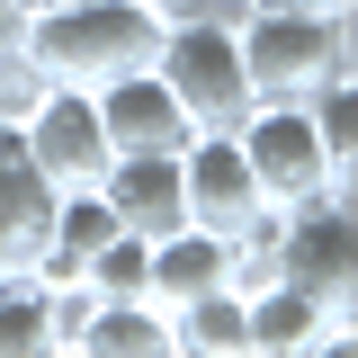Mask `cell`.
<instances>
[{
  "label": "cell",
  "mask_w": 358,
  "mask_h": 358,
  "mask_svg": "<svg viewBox=\"0 0 358 358\" xmlns=\"http://www.w3.org/2000/svg\"><path fill=\"white\" fill-rule=\"evenodd\" d=\"M72 358H171V313L152 296H99Z\"/></svg>",
  "instance_id": "obj_12"
},
{
  "label": "cell",
  "mask_w": 358,
  "mask_h": 358,
  "mask_svg": "<svg viewBox=\"0 0 358 358\" xmlns=\"http://www.w3.org/2000/svg\"><path fill=\"white\" fill-rule=\"evenodd\" d=\"M143 268H152V242L117 224V233H108V242H99V251L81 260V278L99 287V296H143Z\"/></svg>",
  "instance_id": "obj_17"
},
{
  "label": "cell",
  "mask_w": 358,
  "mask_h": 358,
  "mask_svg": "<svg viewBox=\"0 0 358 358\" xmlns=\"http://www.w3.org/2000/svg\"><path fill=\"white\" fill-rule=\"evenodd\" d=\"M171 358H251V313L233 287H206L171 305Z\"/></svg>",
  "instance_id": "obj_14"
},
{
  "label": "cell",
  "mask_w": 358,
  "mask_h": 358,
  "mask_svg": "<svg viewBox=\"0 0 358 358\" xmlns=\"http://www.w3.org/2000/svg\"><path fill=\"white\" fill-rule=\"evenodd\" d=\"M18 18H27V9H18V0H0V81L18 72Z\"/></svg>",
  "instance_id": "obj_18"
},
{
  "label": "cell",
  "mask_w": 358,
  "mask_h": 358,
  "mask_svg": "<svg viewBox=\"0 0 358 358\" xmlns=\"http://www.w3.org/2000/svg\"><path fill=\"white\" fill-rule=\"evenodd\" d=\"M260 9H305V18H350L358 0H260Z\"/></svg>",
  "instance_id": "obj_19"
},
{
  "label": "cell",
  "mask_w": 358,
  "mask_h": 358,
  "mask_svg": "<svg viewBox=\"0 0 358 358\" xmlns=\"http://www.w3.org/2000/svg\"><path fill=\"white\" fill-rule=\"evenodd\" d=\"M233 143H242V162H251V179H260V197L278 215L331 197V162H322V134H313L305 99H251V117L233 126ZM331 206H341V197H331Z\"/></svg>",
  "instance_id": "obj_4"
},
{
  "label": "cell",
  "mask_w": 358,
  "mask_h": 358,
  "mask_svg": "<svg viewBox=\"0 0 358 358\" xmlns=\"http://www.w3.org/2000/svg\"><path fill=\"white\" fill-rule=\"evenodd\" d=\"M99 99V126H108V143L117 152H179L188 143V108L171 99V81L143 63V72H126V81H108V90H90Z\"/></svg>",
  "instance_id": "obj_8"
},
{
  "label": "cell",
  "mask_w": 358,
  "mask_h": 358,
  "mask_svg": "<svg viewBox=\"0 0 358 358\" xmlns=\"http://www.w3.org/2000/svg\"><path fill=\"white\" fill-rule=\"evenodd\" d=\"M305 117H313V134H322V162H331V197L350 206V197H358V108H350V72L313 90Z\"/></svg>",
  "instance_id": "obj_15"
},
{
  "label": "cell",
  "mask_w": 358,
  "mask_h": 358,
  "mask_svg": "<svg viewBox=\"0 0 358 358\" xmlns=\"http://www.w3.org/2000/svg\"><path fill=\"white\" fill-rule=\"evenodd\" d=\"M162 0H63L18 18V63L54 90H108L162 54Z\"/></svg>",
  "instance_id": "obj_1"
},
{
  "label": "cell",
  "mask_w": 358,
  "mask_h": 358,
  "mask_svg": "<svg viewBox=\"0 0 358 358\" xmlns=\"http://www.w3.org/2000/svg\"><path fill=\"white\" fill-rule=\"evenodd\" d=\"M242 45V81L251 99H313L322 81L350 72V18H305V9H242L233 18Z\"/></svg>",
  "instance_id": "obj_2"
},
{
  "label": "cell",
  "mask_w": 358,
  "mask_h": 358,
  "mask_svg": "<svg viewBox=\"0 0 358 358\" xmlns=\"http://www.w3.org/2000/svg\"><path fill=\"white\" fill-rule=\"evenodd\" d=\"M152 72L171 81L188 126H242L251 117V81H242V45H233V9H171Z\"/></svg>",
  "instance_id": "obj_3"
},
{
  "label": "cell",
  "mask_w": 358,
  "mask_h": 358,
  "mask_svg": "<svg viewBox=\"0 0 358 358\" xmlns=\"http://www.w3.org/2000/svg\"><path fill=\"white\" fill-rule=\"evenodd\" d=\"M99 197H108V215L143 233V242H162L188 224V197H179V152H117L108 179H99Z\"/></svg>",
  "instance_id": "obj_9"
},
{
  "label": "cell",
  "mask_w": 358,
  "mask_h": 358,
  "mask_svg": "<svg viewBox=\"0 0 358 358\" xmlns=\"http://www.w3.org/2000/svg\"><path fill=\"white\" fill-rule=\"evenodd\" d=\"M27 9H63V0H27Z\"/></svg>",
  "instance_id": "obj_20"
},
{
  "label": "cell",
  "mask_w": 358,
  "mask_h": 358,
  "mask_svg": "<svg viewBox=\"0 0 358 358\" xmlns=\"http://www.w3.org/2000/svg\"><path fill=\"white\" fill-rule=\"evenodd\" d=\"M18 143H27V162H36V179L54 188V197H63V188H99L108 162H117V143H108V126H99V99H90V90H54V81L27 99Z\"/></svg>",
  "instance_id": "obj_5"
},
{
  "label": "cell",
  "mask_w": 358,
  "mask_h": 358,
  "mask_svg": "<svg viewBox=\"0 0 358 358\" xmlns=\"http://www.w3.org/2000/svg\"><path fill=\"white\" fill-rule=\"evenodd\" d=\"M287 278L305 296H322L331 331L358 341V233H350V206L322 197V206H296L287 215Z\"/></svg>",
  "instance_id": "obj_6"
},
{
  "label": "cell",
  "mask_w": 358,
  "mask_h": 358,
  "mask_svg": "<svg viewBox=\"0 0 358 358\" xmlns=\"http://www.w3.org/2000/svg\"><path fill=\"white\" fill-rule=\"evenodd\" d=\"M0 358H54V322H45V278L36 268H0Z\"/></svg>",
  "instance_id": "obj_16"
},
{
  "label": "cell",
  "mask_w": 358,
  "mask_h": 358,
  "mask_svg": "<svg viewBox=\"0 0 358 358\" xmlns=\"http://www.w3.org/2000/svg\"><path fill=\"white\" fill-rule=\"evenodd\" d=\"M206 287H224V233H206V224L162 233V242H152V268H143V296L171 313V305H188V296H206Z\"/></svg>",
  "instance_id": "obj_13"
},
{
  "label": "cell",
  "mask_w": 358,
  "mask_h": 358,
  "mask_svg": "<svg viewBox=\"0 0 358 358\" xmlns=\"http://www.w3.org/2000/svg\"><path fill=\"white\" fill-rule=\"evenodd\" d=\"M45 206H54V188L36 179V162H27L18 126H0V268H27V260H36Z\"/></svg>",
  "instance_id": "obj_11"
},
{
  "label": "cell",
  "mask_w": 358,
  "mask_h": 358,
  "mask_svg": "<svg viewBox=\"0 0 358 358\" xmlns=\"http://www.w3.org/2000/svg\"><path fill=\"white\" fill-rule=\"evenodd\" d=\"M18 9H27V0H18Z\"/></svg>",
  "instance_id": "obj_21"
},
{
  "label": "cell",
  "mask_w": 358,
  "mask_h": 358,
  "mask_svg": "<svg viewBox=\"0 0 358 358\" xmlns=\"http://www.w3.org/2000/svg\"><path fill=\"white\" fill-rule=\"evenodd\" d=\"M242 313H251V358H331V350H350V331H331L322 296H305L296 278L242 296Z\"/></svg>",
  "instance_id": "obj_10"
},
{
  "label": "cell",
  "mask_w": 358,
  "mask_h": 358,
  "mask_svg": "<svg viewBox=\"0 0 358 358\" xmlns=\"http://www.w3.org/2000/svg\"><path fill=\"white\" fill-rule=\"evenodd\" d=\"M179 197H188V224H206V233H242L251 215H268V197L251 179V162H242L233 126H197L179 143Z\"/></svg>",
  "instance_id": "obj_7"
}]
</instances>
